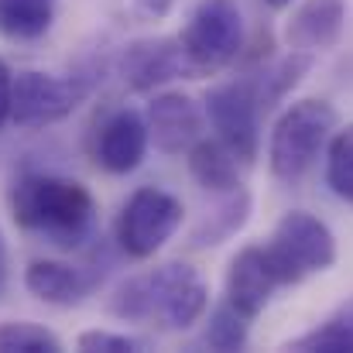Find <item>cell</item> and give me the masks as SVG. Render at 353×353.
I'll return each instance as SVG.
<instances>
[{
    "instance_id": "1",
    "label": "cell",
    "mask_w": 353,
    "mask_h": 353,
    "mask_svg": "<svg viewBox=\"0 0 353 353\" xmlns=\"http://www.w3.org/2000/svg\"><path fill=\"white\" fill-rule=\"evenodd\" d=\"M210 288L203 274L182 261L158 264L154 271L134 274L110 299V312L127 323H148L168 333H182L206 316Z\"/></svg>"
},
{
    "instance_id": "2",
    "label": "cell",
    "mask_w": 353,
    "mask_h": 353,
    "mask_svg": "<svg viewBox=\"0 0 353 353\" xmlns=\"http://www.w3.org/2000/svg\"><path fill=\"white\" fill-rule=\"evenodd\" d=\"M10 216L28 234H41L72 247L90 230L97 216V199L76 179L31 172L21 175L10 189Z\"/></svg>"
},
{
    "instance_id": "3",
    "label": "cell",
    "mask_w": 353,
    "mask_h": 353,
    "mask_svg": "<svg viewBox=\"0 0 353 353\" xmlns=\"http://www.w3.org/2000/svg\"><path fill=\"white\" fill-rule=\"evenodd\" d=\"M336 130V110L326 100H299L292 103L271 130V172L281 182H299L316 158L323 154L326 141Z\"/></svg>"
},
{
    "instance_id": "4",
    "label": "cell",
    "mask_w": 353,
    "mask_h": 353,
    "mask_svg": "<svg viewBox=\"0 0 353 353\" xmlns=\"http://www.w3.org/2000/svg\"><path fill=\"white\" fill-rule=\"evenodd\" d=\"M264 254L285 288L319 271H330L336 264V236L319 216L305 210H292L274 223L271 240L264 243Z\"/></svg>"
},
{
    "instance_id": "5",
    "label": "cell",
    "mask_w": 353,
    "mask_h": 353,
    "mask_svg": "<svg viewBox=\"0 0 353 353\" xmlns=\"http://www.w3.org/2000/svg\"><path fill=\"white\" fill-rule=\"evenodd\" d=\"M192 76H216L230 69L243 48V17L236 0H199L179 34Z\"/></svg>"
},
{
    "instance_id": "6",
    "label": "cell",
    "mask_w": 353,
    "mask_h": 353,
    "mask_svg": "<svg viewBox=\"0 0 353 353\" xmlns=\"http://www.w3.org/2000/svg\"><path fill=\"white\" fill-rule=\"evenodd\" d=\"M97 72H38L24 69L14 76V97H10V120L17 127H48L59 120L72 117V110L93 93Z\"/></svg>"
},
{
    "instance_id": "7",
    "label": "cell",
    "mask_w": 353,
    "mask_h": 353,
    "mask_svg": "<svg viewBox=\"0 0 353 353\" xmlns=\"http://www.w3.org/2000/svg\"><path fill=\"white\" fill-rule=\"evenodd\" d=\"M182 216L185 210L172 192L144 185L130 192V199L120 206L117 223H114L117 247L134 261H148L175 236V230L182 227Z\"/></svg>"
},
{
    "instance_id": "8",
    "label": "cell",
    "mask_w": 353,
    "mask_h": 353,
    "mask_svg": "<svg viewBox=\"0 0 353 353\" xmlns=\"http://www.w3.org/2000/svg\"><path fill=\"white\" fill-rule=\"evenodd\" d=\"M261 100L250 79H230V83H216L206 93V120L216 130V141H223L240 165H250L257 158L261 148V130H257V117H261Z\"/></svg>"
},
{
    "instance_id": "9",
    "label": "cell",
    "mask_w": 353,
    "mask_h": 353,
    "mask_svg": "<svg viewBox=\"0 0 353 353\" xmlns=\"http://www.w3.org/2000/svg\"><path fill=\"white\" fill-rule=\"evenodd\" d=\"M148 144H151V137H148L144 114H137L130 107H117L97 123V130L90 137V158L107 175H127L144 161Z\"/></svg>"
},
{
    "instance_id": "10",
    "label": "cell",
    "mask_w": 353,
    "mask_h": 353,
    "mask_svg": "<svg viewBox=\"0 0 353 353\" xmlns=\"http://www.w3.org/2000/svg\"><path fill=\"white\" fill-rule=\"evenodd\" d=\"M120 79L134 93H154L172 79H196L179 38H137L120 52Z\"/></svg>"
},
{
    "instance_id": "11",
    "label": "cell",
    "mask_w": 353,
    "mask_h": 353,
    "mask_svg": "<svg viewBox=\"0 0 353 353\" xmlns=\"http://www.w3.org/2000/svg\"><path fill=\"white\" fill-rule=\"evenodd\" d=\"M144 123L161 154H185L203 137V114L185 93H154L144 110Z\"/></svg>"
},
{
    "instance_id": "12",
    "label": "cell",
    "mask_w": 353,
    "mask_h": 353,
    "mask_svg": "<svg viewBox=\"0 0 353 353\" xmlns=\"http://www.w3.org/2000/svg\"><path fill=\"white\" fill-rule=\"evenodd\" d=\"M281 288L264 247L250 243L243 250H236L230 268H227V305H234L240 316L254 319L264 312V305L271 302V295Z\"/></svg>"
},
{
    "instance_id": "13",
    "label": "cell",
    "mask_w": 353,
    "mask_h": 353,
    "mask_svg": "<svg viewBox=\"0 0 353 353\" xmlns=\"http://www.w3.org/2000/svg\"><path fill=\"white\" fill-rule=\"evenodd\" d=\"M343 24H347L343 0H305L288 17L285 41L295 52H323V48H333L340 41Z\"/></svg>"
},
{
    "instance_id": "14",
    "label": "cell",
    "mask_w": 353,
    "mask_h": 353,
    "mask_svg": "<svg viewBox=\"0 0 353 353\" xmlns=\"http://www.w3.org/2000/svg\"><path fill=\"white\" fill-rule=\"evenodd\" d=\"M24 288L48 305H79L90 292V281L79 268H72L65 261L38 257L24 268Z\"/></svg>"
},
{
    "instance_id": "15",
    "label": "cell",
    "mask_w": 353,
    "mask_h": 353,
    "mask_svg": "<svg viewBox=\"0 0 353 353\" xmlns=\"http://www.w3.org/2000/svg\"><path fill=\"white\" fill-rule=\"evenodd\" d=\"M185 158H189L192 179H196L203 189L227 196L230 189L240 185V158H236L223 141H216V137H199V141L185 151Z\"/></svg>"
},
{
    "instance_id": "16",
    "label": "cell",
    "mask_w": 353,
    "mask_h": 353,
    "mask_svg": "<svg viewBox=\"0 0 353 353\" xmlns=\"http://www.w3.org/2000/svg\"><path fill=\"white\" fill-rule=\"evenodd\" d=\"M59 0H0V34L10 41H34L55 21Z\"/></svg>"
},
{
    "instance_id": "17",
    "label": "cell",
    "mask_w": 353,
    "mask_h": 353,
    "mask_svg": "<svg viewBox=\"0 0 353 353\" xmlns=\"http://www.w3.org/2000/svg\"><path fill=\"white\" fill-rule=\"evenodd\" d=\"M288 350H305V353H353V299L343 302L323 326L295 336L288 343Z\"/></svg>"
},
{
    "instance_id": "18",
    "label": "cell",
    "mask_w": 353,
    "mask_h": 353,
    "mask_svg": "<svg viewBox=\"0 0 353 353\" xmlns=\"http://www.w3.org/2000/svg\"><path fill=\"white\" fill-rule=\"evenodd\" d=\"M247 216H250V196L236 185V189L227 192L223 206H220L216 213H210V216L196 227L192 247H216V243H223L227 236H234L236 230L247 223Z\"/></svg>"
},
{
    "instance_id": "19",
    "label": "cell",
    "mask_w": 353,
    "mask_h": 353,
    "mask_svg": "<svg viewBox=\"0 0 353 353\" xmlns=\"http://www.w3.org/2000/svg\"><path fill=\"white\" fill-rule=\"evenodd\" d=\"M326 151V185L333 189L336 199L353 206V123L340 127L330 141Z\"/></svg>"
},
{
    "instance_id": "20",
    "label": "cell",
    "mask_w": 353,
    "mask_h": 353,
    "mask_svg": "<svg viewBox=\"0 0 353 353\" xmlns=\"http://www.w3.org/2000/svg\"><path fill=\"white\" fill-rule=\"evenodd\" d=\"M247 336H250V319L247 316H240L234 305H216L213 309V316H210V323H206V347H213V350H243L247 347Z\"/></svg>"
},
{
    "instance_id": "21",
    "label": "cell",
    "mask_w": 353,
    "mask_h": 353,
    "mask_svg": "<svg viewBox=\"0 0 353 353\" xmlns=\"http://www.w3.org/2000/svg\"><path fill=\"white\" fill-rule=\"evenodd\" d=\"M62 340L38 323H0V353H59Z\"/></svg>"
},
{
    "instance_id": "22",
    "label": "cell",
    "mask_w": 353,
    "mask_h": 353,
    "mask_svg": "<svg viewBox=\"0 0 353 353\" xmlns=\"http://www.w3.org/2000/svg\"><path fill=\"white\" fill-rule=\"evenodd\" d=\"M76 347L86 353H137L144 350L141 340L127 336V333H110V330H86L76 336Z\"/></svg>"
},
{
    "instance_id": "23",
    "label": "cell",
    "mask_w": 353,
    "mask_h": 353,
    "mask_svg": "<svg viewBox=\"0 0 353 353\" xmlns=\"http://www.w3.org/2000/svg\"><path fill=\"white\" fill-rule=\"evenodd\" d=\"M10 97H14V72H10V65L0 59V130H3V123L10 120Z\"/></svg>"
},
{
    "instance_id": "24",
    "label": "cell",
    "mask_w": 353,
    "mask_h": 353,
    "mask_svg": "<svg viewBox=\"0 0 353 353\" xmlns=\"http://www.w3.org/2000/svg\"><path fill=\"white\" fill-rule=\"evenodd\" d=\"M148 14H154V17H161V14H168L172 7H175V0H137Z\"/></svg>"
},
{
    "instance_id": "25",
    "label": "cell",
    "mask_w": 353,
    "mask_h": 353,
    "mask_svg": "<svg viewBox=\"0 0 353 353\" xmlns=\"http://www.w3.org/2000/svg\"><path fill=\"white\" fill-rule=\"evenodd\" d=\"M3 274H7V250H3V236H0V285H3Z\"/></svg>"
},
{
    "instance_id": "26",
    "label": "cell",
    "mask_w": 353,
    "mask_h": 353,
    "mask_svg": "<svg viewBox=\"0 0 353 353\" xmlns=\"http://www.w3.org/2000/svg\"><path fill=\"white\" fill-rule=\"evenodd\" d=\"M264 3H268V7H274V10H281V7H288L292 0H264Z\"/></svg>"
}]
</instances>
